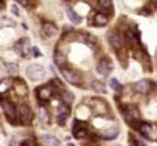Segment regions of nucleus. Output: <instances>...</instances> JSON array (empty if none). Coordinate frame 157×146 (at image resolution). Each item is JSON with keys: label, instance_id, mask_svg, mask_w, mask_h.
Segmentation results:
<instances>
[{"label": "nucleus", "instance_id": "obj_1", "mask_svg": "<svg viewBox=\"0 0 157 146\" xmlns=\"http://www.w3.org/2000/svg\"><path fill=\"white\" fill-rule=\"evenodd\" d=\"M123 114H124V119L128 124L135 128H139V125H141V121H139L141 116H139L138 109L134 108V106H127V108L123 110Z\"/></svg>", "mask_w": 157, "mask_h": 146}, {"label": "nucleus", "instance_id": "obj_2", "mask_svg": "<svg viewBox=\"0 0 157 146\" xmlns=\"http://www.w3.org/2000/svg\"><path fill=\"white\" fill-rule=\"evenodd\" d=\"M88 106L91 108L92 113L99 114V116H106L109 113V106L103 99H98V98H90Z\"/></svg>", "mask_w": 157, "mask_h": 146}, {"label": "nucleus", "instance_id": "obj_3", "mask_svg": "<svg viewBox=\"0 0 157 146\" xmlns=\"http://www.w3.org/2000/svg\"><path fill=\"white\" fill-rule=\"evenodd\" d=\"M26 76L32 81H40V80H43L44 76H46V71H44V68L40 63H33V65L28 66Z\"/></svg>", "mask_w": 157, "mask_h": 146}, {"label": "nucleus", "instance_id": "obj_4", "mask_svg": "<svg viewBox=\"0 0 157 146\" xmlns=\"http://www.w3.org/2000/svg\"><path fill=\"white\" fill-rule=\"evenodd\" d=\"M59 71H61V73H62L63 79H65L68 83L73 84V86H80L81 84V76L77 71L71 69V68H66V66L59 68Z\"/></svg>", "mask_w": 157, "mask_h": 146}, {"label": "nucleus", "instance_id": "obj_5", "mask_svg": "<svg viewBox=\"0 0 157 146\" xmlns=\"http://www.w3.org/2000/svg\"><path fill=\"white\" fill-rule=\"evenodd\" d=\"M142 135L149 141H157V124H149V123H141L138 128Z\"/></svg>", "mask_w": 157, "mask_h": 146}, {"label": "nucleus", "instance_id": "obj_6", "mask_svg": "<svg viewBox=\"0 0 157 146\" xmlns=\"http://www.w3.org/2000/svg\"><path fill=\"white\" fill-rule=\"evenodd\" d=\"M0 102H2V108H3V110H4L6 117L10 120V123H14L15 121V117H17L15 106L13 105V102H10V101H7V99H0Z\"/></svg>", "mask_w": 157, "mask_h": 146}, {"label": "nucleus", "instance_id": "obj_7", "mask_svg": "<svg viewBox=\"0 0 157 146\" xmlns=\"http://www.w3.org/2000/svg\"><path fill=\"white\" fill-rule=\"evenodd\" d=\"M113 71V63L109 58H102V60L98 62V66H97V72L99 73L101 76H109L110 72Z\"/></svg>", "mask_w": 157, "mask_h": 146}, {"label": "nucleus", "instance_id": "obj_8", "mask_svg": "<svg viewBox=\"0 0 157 146\" xmlns=\"http://www.w3.org/2000/svg\"><path fill=\"white\" fill-rule=\"evenodd\" d=\"M54 94V88H52L51 84H47V86H43V87H39L37 91H36V95L40 101H48L50 98L52 97Z\"/></svg>", "mask_w": 157, "mask_h": 146}, {"label": "nucleus", "instance_id": "obj_9", "mask_svg": "<svg viewBox=\"0 0 157 146\" xmlns=\"http://www.w3.org/2000/svg\"><path fill=\"white\" fill-rule=\"evenodd\" d=\"M108 39H109L110 46L113 47L116 51H120V50L123 48V46H124V40H123V37L119 35V33H116V32H110V33H109Z\"/></svg>", "mask_w": 157, "mask_h": 146}, {"label": "nucleus", "instance_id": "obj_10", "mask_svg": "<svg viewBox=\"0 0 157 146\" xmlns=\"http://www.w3.org/2000/svg\"><path fill=\"white\" fill-rule=\"evenodd\" d=\"M29 44H30L29 39H26V37L21 39V40H18L15 44H14V50L24 57V55H28V52H29V50H30Z\"/></svg>", "mask_w": 157, "mask_h": 146}, {"label": "nucleus", "instance_id": "obj_11", "mask_svg": "<svg viewBox=\"0 0 157 146\" xmlns=\"http://www.w3.org/2000/svg\"><path fill=\"white\" fill-rule=\"evenodd\" d=\"M88 135L87 124L84 121H76L73 125V136L75 138H84Z\"/></svg>", "mask_w": 157, "mask_h": 146}, {"label": "nucleus", "instance_id": "obj_12", "mask_svg": "<svg viewBox=\"0 0 157 146\" xmlns=\"http://www.w3.org/2000/svg\"><path fill=\"white\" fill-rule=\"evenodd\" d=\"M152 87H153V84L149 80H139L134 84V90L136 92H139V94H147L152 90Z\"/></svg>", "mask_w": 157, "mask_h": 146}, {"label": "nucleus", "instance_id": "obj_13", "mask_svg": "<svg viewBox=\"0 0 157 146\" xmlns=\"http://www.w3.org/2000/svg\"><path fill=\"white\" fill-rule=\"evenodd\" d=\"M18 114H19L21 121L25 123V124H28V123L30 121V119H32V110H30V108L28 105H25V103L18 108Z\"/></svg>", "mask_w": 157, "mask_h": 146}, {"label": "nucleus", "instance_id": "obj_14", "mask_svg": "<svg viewBox=\"0 0 157 146\" xmlns=\"http://www.w3.org/2000/svg\"><path fill=\"white\" fill-rule=\"evenodd\" d=\"M13 86H14V91L17 92L18 97H26L28 95V86L22 80L15 79V80L13 81Z\"/></svg>", "mask_w": 157, "mask_h": 146}, {"label": "nucleus", "instance_id": "obj_15", "mask_svg": "<svg viewBox=\"0 0 157 146\" xmlns=\"http://www.w3.org/2000/svg\"><path fill=\"white\" fill-rule=\"evenodd\" d=\"M117 135H119V128L117 127H110L108 130L102 131L101 133V138L106 139V141H112V139H116Z\"/></svg>", "mask_w": 157, "mask_h": 146}, {"label": "nucleus", "instance_id": "obj_16", "mask_svg": "<svg viewBox=\"0 0 157 146\" xmlns=\"http://www.w3.org/2000/svg\"><path fill=\"white\" fill-rule=\"evenodd\" d=\"M40 142L43 146H59V139L54 135H43L40 138Z\"/></svg>", "mask_w": 157, "mask_h": 146}, {"label": "nucleus", "instance_id": "obj_17", "mask_svg": "<svg viewBox=\"0 0 157 146\" xmlns=\"http://www.w3.org/2000/svg\"><path fill=\"white\" fill-rule=\"evenodd\" d=\"M54 61L55 63H57L58 68H62V66H66V63H68V58H66V55L63 54V52H61L59 50H57L54 54Z\"/></svg>", "mask_w": 157, "mask_h": 146}, {"label": "nucleus", "instance_id": "obj_18", "mask_svg": "<svg viewBox=\"0 0 157 146\" xmlns=\"http://www.w3.org/2000/svg\"><path fill=\"white\" fill-rule=\"evenodd\" d=\"M68 116H69V109L66 108V106H61V108H59V112H58V116H57L58 124H59V125H65Z\"/></svg>", "mask_w": 157, "mask_h": 146}, {"label": "nucleus", "instance_id": "obj_19", "mask_svg": "<svg viewBox=\"0 0 157 146\" xmlns=\"http://www.w3.org/2000/svg\"><path fill=\"white\" fill-rule=\"evenodd\" d=\"M94 25L95 26H105V25H108V22H109V18H108V15H105V14H102V13H97L94 15Z\"/></svg>", "mask_w": 157, "mask_h": 146}, {"label": "nucleus", "instance_id": "obj_20", "mask_svg": "<svg viewBox=\"0 0 157 146\" xmlns=\"http://www.w3.org/2000/svg\"><path fill=\"white\" fill-rule=\"evenodd\" d=\"M43 32L46 33L47 36H54L58 33V28L55 24L52 22H44L43 24Z\"/></svg>", "mask_w": 157, "mask_h": 146}, {"label": "nucleus", "instance_id": "obj_21", "mask_svg": "<svg viewBox=\"0 0 157 146\" xmlns=\"http://www.w3.org/2000/svg\"><path fill=\"white\" fill-rule=\"evenodd\" d=\"M66 15H68L69 21L73 22V24H80L81 19H83V18H81V17L76 13V11H75L73 8H71V7H69L68 10H66Z\"/></svg>", "mask_w": 157, "mask_h": 146}, {"label": "nucleus", "instance_id": "obj_22", "mask_svg": "<svg viewBox=\"0 0 157 146\" xmlns=\"http://www.w3.org/2000/svg\"><path fill=\"white\" fill-rule=\"evenodd\" d=\"M91 88L94 90L95 92H98V94H106V87L103 83H101V81L98 80H94L91 83Z\"/></svg>", "mask_w": 157, "mask_h": 146}, {"label": "nucleus", "instance_id": "obj_23", "mask_svg": "<svg viewBox=\"0 0 157 146\" xmlns=\"http://www.w3.org/2000/svg\"><path fill=\"white\" fill-rule=\"evenodd\" d=\"M11 26H15V22L13 21L11 18L8 17H2L0 18V29H4V28H11Z\"/></svg>", "mask_w": 157, "mask_h": 146}, {"label": "nucleus", "instance_id": "obj_24", "mask_svg": "<svg viewBox=\"0 0 157 146\" xmlns=\"http://www.w3.org/2000/svg\"><path fill=\"white\" fill-rule=\"evenodd\" d=\"M83 40L86 41L87 44H91V46H95V44L98 43V40H97V37L95 36H92V35H90V33H83Z\"/></svg>", "mask_w": 157, "mask_h": 146}, {"label": "nucleus", "instance_id": "obj_25", "mask_svg": "<svg viewBox=\"0 0 157 146\" xmlns=\"http://www.w3.org/2000/svg\"><path fill=\"white\" fill-rule=\"evenodd\" d=\"M62 99L66 105H71V103L75 101V95L72 94L71 91H63L62 92Z\"/></svg>", "mask_w": 157, "mask_h": 146}, {"label": "nucleus", "instance_id": "obj_26", "mask_svg": "<svg viewBox=\"0 0 157 146\" xmlns=\"http://www.w3.org/2000/svg\"><path fill=\"white\" fill-rule=\"evenodd\" d=\"M6 69H7V72L13 76L18 75V66H17V63H8L7 62L6 63Z\"/></svg>", "mask_w": 157, "mask_h": 146}, {"label": "nucleus", "instance_id": "obj_27", "mask_svg": "<svg viewBox=\"0 0 157 146\" xmlns=\"http://www.w3.org/2000/svg\"><path fill=\"white\" fill-rule=\"evenodd\" d=\"M39 117H40V121L41 123H48V120H50L48 112H47L44 108H40V110H39Z\"/></svg>", "mask_w": 157, "mask_h": 146}, {"label": "nucleus", "instance_id": "obj_28", "mask_svg": "<svg viewBox=\"0 0 157 146\" xmlns=\"http://www.w3.org/2000/svg\"><path fill=\"white\" fill-rule=\"evenodd\" d=\"M98 4L103 10H110L112 8V0H98Z\"/></svg>", "mask_w": 157, "mask_h": 146}, {"label": "nucleus", "instance_id": "obj_29", "mask_svg": "<svg viewBox=\"0 0 157 146\" xmlns=\"http://www.w3.org/2000/svg\"><path fill=\"white\" fill-rule=\"evenodd\" d=\"M11 83H13L11 80H3L2 83H0V92L7 91V88L11 86Z\"/></svg>", "mask_w": 157, "mask_h": 146}, {"label": "nucleus", "instance_id": "obj_30", "mask_svg": "<svg viewBox=\"0 0 157 146\" xmlns=\"http://www.w3.org/2000/svg\"><path fill=\"white\" fill-rule=\"evenodd\" d=\"M110 87L113 90H116V91H120V90H121V84L119 83V80H117V79H112V80H110Z\"/></svg>", "mask_w": 157, "mask_h": 146}, {"label": "nucleus", "instance_id": "obj_31", "mask_svg": "<svg viewBox=\"0 0 157 146\" xmlns=\"http://www.w3.org/2000/svg\"><path fill=\"white\" fill-rule=\"evenodd\" d=\"M30 52H32V55H33L35 58L41 57V51L37 48V47H32V48H30Z\"/></svg>", "mask_w": 157, "mask_h": 146}, {"label": "nucleus", "instance_id": "obj_32", "mask_svg": "<svg viewBox=\"0 0 157 146\" xmlns=\"http://www.w3.org/2000/svg\"><path fill=\"white\" fill-rule=\"evenodd\" d=\"M11 11H13V14H14V15L19 17V10H18V7H17L15 4H13V6H11Z\"/></svg>", "mask_w": 157, "mask_h": 146}, {"label": "nucleus", "instance_id": "obj_33", "mask_svg": "<svg viewBox=\"0 0 157 146\" xmlns=\"http://www.w3.org/2000/svg\"><path fill=\"white\" fill-rule=\"evenodd\" d=\"M17 3H18V4H21V6H24V7H26V6L29 4V2H28V0H17Z\"/></svg>", "mask_w": 157, "mask_h": 146}, {"label": "nucleus", "instance_id": "obj_34", "mask_svg": "<svg viewBox=\"0 0 157 146\" xmlns=\"http://www.w3.org/2000/svg\"><path fill=\"white\" fill-rule=\"evenodd\" d=\"M66 146H75L73 144H68V145H66Z\"/></svg>", "mask_w": 157, "mask_h": 146}, {"label": "nucleus", "instance_id": "obj_35", "mask_svg": "<svg viewBox=\"0 0 157 146\" xmlns=\"http://www.w3.org/2000/svg\"><path fill=\"white\" fill-rule=\"evenodd\" d=\"M152 2H153V3H156V4H157V0H152Z\"/></svg>", "mask_w": 157, "mask_h": 146}, {"label": "nucleus", "instance_id": "obj_36", "mask_svg": "<svg viewBox=\"0 0 157 146\" xmlns=\"http://www.w3.org/2000/svg\"><path fill=\"white\" fill-rule=\"evenodd\" d=\"M114 146H120V145H114Z\"/></svg>", "mask_w": 157, "mask_h": 146}]
</instances>
